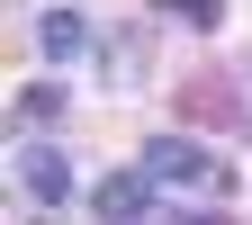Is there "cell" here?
<instances>
[{
  "instance_id": "obj_1",
  "label": "cell",
  "mask_w": 252,
  "mask_h": 225,
  "mask_svg": "<svg viewBox=\"0 0 252 225\" xmlns=\"http://www.w3.org/2000/svg\"><path fill=\"white\" fill-rule=\"evenodd\" d=\"M135 162L153 171V189H207V180H216V153H207V144H189V135H153Z\"/></svg>"
},
{
  "instance_id": "obj_2",
  "label": "cell",
  "mask_w": 252,
  "mask_h": 225,
  "mask_svg": "<svg viewBox=\"0 0 252 225\" xmlns=\"http://www.w3.org/2000/svg\"><path fill=\"white\" fill-rule=\"evenodd\" d=\"M9 171H18V189H27L36 207H63V198L81 189V180H72V162H63L54 144H18V162H9Z\"/></svg>"
},
{
  "instance_id": "obj_3",
  "label": "cell",
  "mask_w": 252,
  "mask_h": 225,
  "mask_svg": "<svg viewBox=\"0 0 252 225\" xmlns=\"http://www.w3.org/2000/svg\"><path fill=\"white\" fill-rule=\"evenodd\" d=\"M144 207H153V171H144V162H135V171H108V180H99V216H108V225L144 216Z\"/></svg>"
},
{
  "instance_id": "obj_4",
  "label": "cell",
  "mask_w": 252,
  "mask_h": 225,
  "mask_svg": "<svg viewBox=\"0 0 252 225\" xmlns=\"http://www.w3.org/2000/svg\"><path fill=\"white\" fill-rule=\"evenodd\" d=\"M36 45H45V63H72V54L90 45V27H81V9H45V18H36Z\"/></svg>"
},
{
  "instance_id": "obj_5",
  "label": "cell",
  "mask_w": 252,
  "mask_h": 225,
  "mask_svg": "<svg viewBox=\"0 0 252 225\" xmlns=\"http://www.w3.org/2000/svg\"><path fill=\"white\" fill-rule=\"evenodd\" d=\"M162 18H180V27H225V0H153Z\"/></svg>"
},
{
  "instance_id": "obj_6",
  "label": "cell",
  "mask_w": 252,
  "mask_h": 225,
  "mask_svg": "<svg viewBox=\"0 0 252 225\" xmlns=\"http://www.w3.org/2000/svg\"><path fill=\"white\" fill-rule=\"evenodd\" d=\"M54 108H63V81H27L18 90V117H54Z\"/></svg>"
},
{
  "instance_id": "obj_7",
  "label": "cell",
  "mask_w": 252,
  "mask_h": 225,
  "mask_svg": "<svg viewBox=\"0 0 252 225\" xmlns=\"http://www.w3.org/2000/svg\"><path fill=\"white\" fill-rule=\"evenodd\" d=\"M126 225H144V216H126Z\"/></svg>"
}]
</instances>
